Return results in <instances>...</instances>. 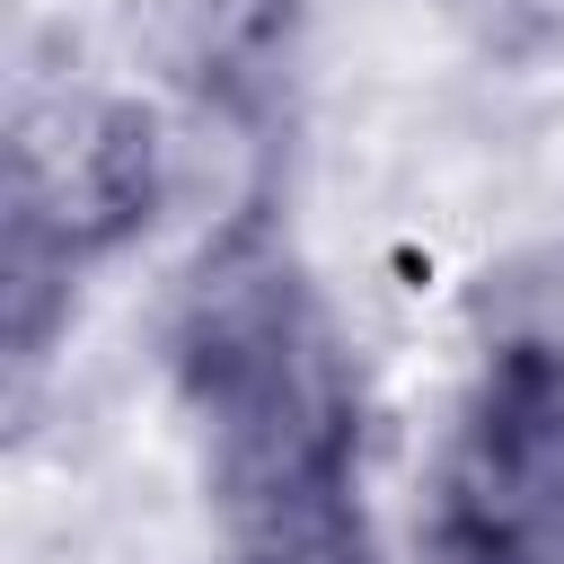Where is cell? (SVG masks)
Returning <instances> with one entry per match:
<instances>
[{
    "label": "cell",
    "instance_id": "cell-1",
    "mask_svg": "<svg viewBox=\"0 0 564 564\" xmlns=\"http://www.w3.org/2000/svg\"><path fill=\"white\" fill-rule=\"evenodd\" d=\"M159 370L194 441L203 511L370 485V379L291 229L282 167L247 176L176 264L159 300Z\"/></svg>",
    "mask_w": 564,
    "mask_h": 564
},
{
    "label": "cell",
    "instance_id": "cell-5",
    "mask_svg": "<svg viewBox=\"0 0 564 564\" xmlns=\"http://www.w3.org/2000/svg\"><path fill=\"white\" fill-rule=\"evenodd\" d=\"M212 546H220V564H397L388 538H379L370 485L273 494V502L212 511Z\"/></svg>",
    "mask_w": 564,
    "mask_h": 564
},
{
    "label": "cell",
    "instance_id": "cell-3",
    "mask_svg": "<svg viewBox=\"0 0 564 564\" xmlns=\"http://www.w3.org/2000/svg\"><path fill=\"white\" fill-rule=\"evenodd\" d=\"M405 538L414 564H564V308L511 300L476 326Z\"/></svg>",
    "mask_w": 564,
    "mask_h": 564
},
{
    "label": "cell",
    "instance_id": "cell-2",
    "mask_svg": "<svg viewBox=\"0 0 564 564\" xmlns=\"http://www.w3.org/2000/svg\"><path fill=\"white\" fill-rule=\"evenodd\" d=\"M176 203V132L150 97L62 88L35 97L9 132L0 203V352L35 379L79 317V291L123 264Z\"/></svg>",
    "mask_w": 564,
    "mask_h": 564
},
{
    "label": "cell",
    "instance_id": "cell-4",
    "mask_svg": "<svg viewBox=\"0 0 564 564\" xmlns=\"http://www.w3.org/2000/svg\"><path fill=\"white\" fill-rule=\"evenodd\" d=\"M308 44V0H185L176 18V79L203 123L247 141L264 167H282V115Z\"/></svg>",
    "mask_w": 564,
    "mask_h": 564
}]
</instances>
